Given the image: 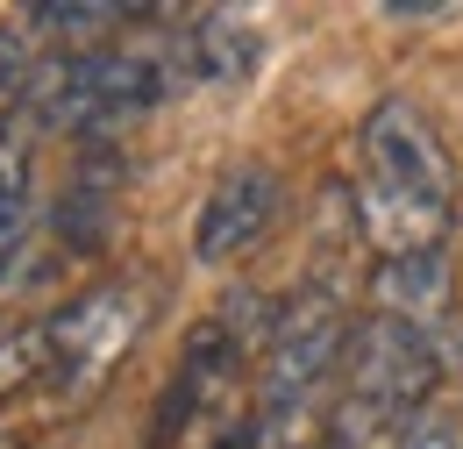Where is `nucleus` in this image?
<instances>
[{
	"mask_svg": "<svg viewBox=\"0 0 463 449\" xmlns=\"http://www.w3.org/2000/svg\"><path fill=\"white\" fill-rule=\"evenodd\" d=\"M449 292H457L449 243L413 250V257H392V264L371 272V300H378V314H392V321L420 329V336H435V329L449 321Z\"/></svg>",
	"mask_w": 463,
	"mask_h": 449,
	"instance_id": "0eeeda50",
	"label": "nucleus"
},
{
	"mask_svg": "<svg viewBox=\"0 0 463 449\" xmlns=\"http://www.w3.org/2000/svg\"><path fill=\"white\" fill-rule=\"evenodd\" d=\"M22 228H29V200H22V193H0V264H7V250L22 243Z\"/></svg>",
	"mask_w": 463,
	"mask_h": 449,
	"instance_id": "ddd939ff",
	"label": "nucleus"
},
{
	"mask_svg": "<svg viewBox=\"0 0 463 449\" xmlns=\"http://www.w3.org/2000/svg\"><path fill=\"white\" fill-rule=\"evenodd\" d=\"M349 307L335 285H299L264 342V364H257V406H314V393L343 371L349 349Z\"/></svg>",
	"mask_w": 463,
	"mask_h": 449,
	"instance_id": "20e7f679",
	"label": "nucleus"
},
{
	"mask_svg": "<svg viewBox=\"0 0 463 449\" xmlns=\"http://www.w3.org/2000/svg\"><path fill=\"white\" fill-rule=\"evenodd\" d=\"M392 449H463V421L428 399V406H413L400 428H392Z\"/></svg>",
	"mask_w": 463,
	"mask_h": 449,
	"instance_id": "9b49d317",
	"label": "nucleus"
},
{
	"mask_svg": "<svg viewBox=\"0 0 463 449\" xmlns=\"http://www.w3.org/2000/svg\"><path fill=\"white\" fill-rule=\"evenodd\" d=\"M29 178V108L0 100V193H22Z\"/></svg>",
	"mask_w": 463,
	"mask_h": 449,
	"instance_id": "f8f14e48",
	"label": "nucleus"
},
{
	"mask_svg": "<svg viewBox=\"0 0 463 449\" xmlns=\"http://www.w3.org/2000/svg\"><path fill=\"white\" fill-rule=\"evenodd\" d=\"M185 43H193V72L214 79V86L250 79V64H257V36H250L242 14H200V22L185 29Z\"/></svg>",
	"mask_w": 463,
	"mask_h": 449,
	"instance_id": "1a4fd4ad",
	"label": "nucleus"
},
{
	"mask_svg": "<svg viewBox=\"0 0 463 449\" xmlns=\"http://www.w3.org/2000/svg\"><path fill=\"white\" fill-rule=\"evenodd\" d=\"M229 449H235V443H229Z\"/></svg>",
	"mask_w": 463,
	"mask_h": 449,
	"instance_id": "4468645a",
	"label": "nucleus"
},
{
	"mask_svg": "<svg viewBox=\"0 0 463 449\" xmlns=\"http://www.w3.org/2000/svg\"><path fill=\"white\" fill-rule=\"evenodd\" d=\"M235 364H242V342H235L222 321H200V329L185 336V349H178V371H172V386H165V399H157L150 443H172L193 414H207V406H214V393L229 386Z\"/></svg>",
	"mask_w": 463,
	"mask_h": 449,
	"instance_id": "423d86ee",
	"label": "nucleus"
},
{
	"mask_svg": "<svg viewBox=\"0 0 463 449\" xmlns=\"http://www.w3.org/2000/svg\"><path fill=\"white\" fill-rule=\"evenodd\" d=\"M271 222H279V171L271 165H235L207 193L200 222H193V257L200 264H235L242 250H257L271 235Z\"/></svg>",
	"mask_w": 463,
	"mask_h": 449,
	"instance_id": "39448f33",
	"label": "nucleus"
},
{
	"mask_svg": "<svg viewBox=\"0 0 463 449\" xmlns=\"http://www.w3.org/2000/svg\"><path fill=\"white\" fill-rule=\"evenodd\" d=\"M442 386V349L435 336L406 329L392 314H371L349 329V349H343V406L364 414V421H385L400 428L413 406H428Z\"/></svg>",
	"mask_w": 463,
	"mask_h": 449,
	"instance_id": "7ed1b4c3",
	"label": "nucleus"
},
{
	"mask_svg": "<svg viewBox=\"0 0 463 449\" xmlns=\"http://www.w3.org/2000/svg\"><path fill=\"white\" fill-rule=\"evenodd\" d=\"M356 243L378 250V264L449 243L457 222V165L435 136V121L413 100H378L356 129V186H349Z\"/></svg>",
	"mask_w": 463,
	"mask_h": 449,
	"instance_id": "f257e3e1",
	"label": "nucleus"
},
{
	"mask_svg": "<svg viewBox=\"0 0 463 449\" xmlns=\"http://www.w3.org/2000/svg\"><path fill=\"white\" fill-rule=\"evenodd\" d=\"M143 321H150V279L121 272V279L86 285L43 321V386L58 399H93L115 378V364L136 349Z\"/></svg>",
	"mask_w": 463,
	"mask_h": 449,
	"instance_id": "f03ea898",
	"label": "nucleus"
},
{
	"mask_svg": "<svg viewBox=\"0 0 463 449\" xmlns=\"http://www.w3.org/2000/svg\"><path fill=\"white\" fill-rule=\"evenodd\" d=\"M150 7H128V0H29L14 22L29 36H58L71 51H100V36H115L121 22H143Z\"/></svg>",
	"mask_w": 463,
	"mask_h": 449,
	"instance_id": "6e6552de",
	"label": "nucleus"
},
{
	"mask_svg": "<svg viewBox=\"0 0 463 449\" xmlns=\"http://www.w3.org/2000/svg\"><path fill=\"white\" fill-rule=\"evenodd\" d=\"M36 378H43V321L0 329V406L22 393V386H36Z\"/></svg>",
	"mask_w": 463,
	"mask_h": 449,
	"instance_id": "9d476101",
	"label": "nucleus"
}]
</instances>
